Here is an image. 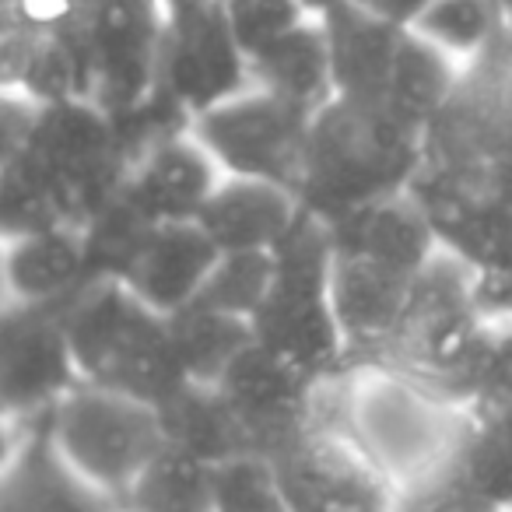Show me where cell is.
<instances>
[{"instance_id":"obj_9","label":"cell","mask_w":512,"mask_h":512,"mask_svg":"<svg viewBox=\"0 0 512 512\" xmlns=\"http://www.w3.org/2000/svg\"><path fill=\"white\" fill-rule=\"evenodd\" d=\"M249 85V57L221 11V0L165 18L158 102L172 106L190 123L193 116L207 113Z\"/></svg>"},{"instance_id":"obj_4","label":"cell","mask_w":512,"mask_h":512,"mask_svg":"<svg viewBox=\"0 0 512 512\" xmlns=\"http://www.w3.org/2000/svg\"><path fill=\"white\" fill-rule=\"evenodd\" d=\"M334 228L309 211L274 249V285L253 320L256 341L316 379L344 369L348 344L334 313Z\"/></svg>"},{"instance_id":"obj_5","label":"cell","mask_w":512,"mask_h":512,"mask_svg":"<svg viewBox=\"0 0 512 512\" xmlns=\"http://www.w3.org/2000/svg\"><path fill=\"white\" fill-rule=\"evenodd\" d=\"M43 425L67 467L88 488L109 498L116 512L137 477L169 442L158 404L85 379L60 397Z\"/></svg>"},{"instance_id":"obj_1","label":"cell","mask_w":512,"mask_h":512,"mask_svg":"<svg viewBox=\"0 0 512 512\" xmlns=\"http://www.w3.org/2000/svg\"><path fill=\"white\" fill-rule=\"evenodd\" d=\"M337 425L404 495L425 498L460 470L474 404L453 400L428 379L383 358H362L330 376Z\"/></svg>"},{"instance_id":"obj_7","label":"cell","mask_w":512,"mask_h":512,"mask_svg":"<svg viewBox=\"0 0 512 512\" xmlns=\"http://www.w3.org/2000/svg\"><path fill=\"white\" fill-rule=\"evenodd\" d=\"M292 512H400L404 495L341 432L316 421L274 449Z\"/></svg>"},{"instance_id":"obj_19","label":"cell","mask_w":512,"mask_h":512,"mask_svg":"<svg viewBox=\"0 0 512 512\" xmlns=\"http://www.w3.org/2000/svg\"><path fill=\"white\" fill-rule=\"evenodd\" d=\"M320 15L327 25L330 57H334L337 95L383 102L386 78H390L404 29L355 8L351 0H323Z\"/></svg>"},{"instance_id":"obj_26","label":"cell","mask_w":512,"mask_h":512,"mask_svg":"<svg viewBox=\"0 0 512 512\" xmlns=\"http://www.w3.org/2000/svg\"><path fill=\"white\" fill-rule=\"evenodd\" d=\"M0 214L4 235L36 232L53 225H81L60 183L25 151L0 162Z\"/></svg>"},{"instance_id":"obj_25","label":"cell","mask_w":512,"mask_h":512,"mask_svg":"<svg viewBox=\"0 0 512 512\" xmlns=\"http://www.w3.org/2000/svg\"><path fill=\"white\" fill-rule=\"evenodd\" d=\"M120 512H211V463L165 442L127 491Z\"/></svg>"},{"instance_id":"obj_17","label":"cell","mask_w":512,"mask_h":512,"mask_svg":"<svg viewBox=\"0 0 512 512\" xmlns=\"http://www.w3.org/2000/svg\"><path fill=\"white\" fill-rule=\"evenodd\" d=\"M8 425H22L25 432L8 435L0 512H116V505L88 488L53 449L43 418Z\"/></svg>"},{"instance_id":"obj_27","label":"cell","mask_w":512,"mask_h":512,"mask_svg":"<svg viewBox=\"0 0 512 512\" xmlns=\"http://www.w3.org/2000/svg\"><path fill=\"white\" fill-rule=\"evenodd\" d=\"M411 29L456 64H467L502 29V0H428Z\"/></svg>"},{"instance_id":"obj_22","label":"cell","mask_w":512,"mask_h":512,"mask_svg":"<svg viewBox=\"0 0 512 512\" xmlns=\"http://www.w3.org/2000/svg\"><path fill=\"white\" fill-rule=\"evenodd\" d=\"M456 71H460V64L449 53L421 39L414 29H404L390 78H386L383 106L393 109L411 127L428 130L453 99Z\"/></svg>"},{"instance_id":"obj_30","label":"cell","mask_w":512,"mask_h":512,"mask_svg":"<svg viewBox=\"0 0 512 512\" xmlns=\"http://www.w3.org/2000/svg\"><path fill=\"white\" fill-rule=\"evenodd\" d=\"M491 390L509 393V397H512V355H509V362L502 365V372H498V379H495V386H491Z\"/></svg>"},{"instance_id":"obj_28","label":"cell","mask_w":512,"mask_h":512,"mask_svg":"<svg viewBox=\"0 0 512 512\" xmlns=\"http://www.w3.org/2000/svg\"><path fill=\"white\" fill-rule=\"evenodd\" d=\"M211 512H292L274 456L242 449L211 463Z\"/></svg>"},{"instance_id":"obj_3","label":"cell","mask_w":512,"mask_h":512,"mask_svg":"<svg viewBox=\"0 0 512 512\" xmlns=\"http://www.w3.org/2000/svg\"><path fill=\"white\" fill-rule=\"evenodd\" d=\"M71 355L85 383L165 404L183 386L169 320L144 306L116 274H95L60 306Z\"/></svg>"},{"instance_id":"obj_14","label":"cell","mask_w":512,"mask_h":512,"mask_svg":"<svg viewBox=\"0 0 512 512\" xmlns=\"http://www.w3.org/2000/svg\"><path fill=\"white\" fill-rule=\"evenodd\" d=\"M4 242V309L64 306L95 278L88 225H53L36 232L0 235Z\"/></svg>"},{"instance_id":"obj_15","label":"cell","mask_w":512,"mask_h":512,"mask_svg":"<svg viewBox=\"0 0 512 512\" xmlns=\"http://www.w3.org/2000/svg\"><path fill=\"white\" fill-rule=\"evenodd\" d=\"M306 214L295 186L253 176H225L197 221L221 253H274Z\"/></svg>"},{"instance_id":"obj_10","label":"cell","mask_w":512,"mask_h":512,"mask_svg":"<svg viewBox=\"0 0 512 512\" xmlns=\"http://www.w3.org/2000/svg\"><path fill=\"white\" fill-rule=\"evenodd\" d=\"M221 179L225 172L200 144L190 123H176L172 130H155L141 137V144L130 148L116 197L144 225L193 221Z\"/></svg>"},{"instance_id":"obj_16","label":"cell","mask_w":512,"mask_h":512,"mask_svg":"<svg viewBox=\"0 0 512 512\" xmlns=\"http://www.w3.org/2000/svg\"><path fill=\"white\" fill-rule=\"evenodd\" d=\"M337 242V239H334ZM407 274L379 264L372 256L341 249L334 253V313L341 323L348 358L376 351V358L393 344L407 316L411 299Z\"/></svg>"},{"instance_id":"obj_8","label":"cell","mask_w":512,"mask_h":512,"mask_svg":"<svg viewBox=\"0 0 512 512\" xmlns=\"http://www.w3.org/2000/svg\"><path fill=\"white\" fill-rule=\"evenodd\" d=\"M92 99L120 123L158 102L165 46L162 0H95L85 29Z\"/></svg>"},{"instance_id":"obj_13","label":"cell","mask_w":512,"mask_h":512,"mask_svg":"<svg viewBox=\"0 0 512 512\" xmlns=\"http://www.w3.org/2000/svg\"><path fill=\"white\" fill-rule=\"evenodd\" d=\"M221 249L211 235L200 228V221H162L148 225L123 264L116 267V278L155 313L165 320L197 302L207 278L218 267Z\"/></svg>"},{"instance_id":"obj_12","label":"cell","mask_w":512,"mask_h":512,"mask_svg":"<svg viewBox=\"0 0 512 512\" xmlns=\"http://www.w3.org/2000/svg\"><path fill=\"white\" fill-rule=\"evenodd\" d=\"M218 390L246 425L253 446L274 453L288 439L316 425L323 379L309 376L306 369L253 337L228 365Z\"/></svg>"},{"instance_id":"obj_11","label":"cell","mask_w":512,"mask_h":512,"mask_svg":"<svg viewBox=\"0 0 512 512\" xmlns=\"http://www.w3.org/2000/svg\"><path fill=\"white\" fill-rule=\"evenodd\" d=\"M81 383L60 306H8L0 341V397L8 421H39Z\"/></svg>"},{"instance_id":"obj_21","label":"cell","mask_w":512,"mask_h":512,"mask_svg":"<svg viewBox=\"0 0 512 512\" xmlns=\"http://www.w3.org/2000/svg\"><path fill=\"white\" fill-rule=\"evenodd\" d=\"M460 488L481 512H512V397L484 393L474 404L467 446L456 470Z\"/></svg>"},{"instance_id":"obj_20","label":"cell","mask_w":512,"mask_h":512,"mask_svg":"<svg viewBox=\"0 0 512 512\" xmlns=\"http://www.w3.org/2000/svg\"><path fill=\"white\" fill-rule=\"evenodd\" d=\"M249 71H253V85L271 88L309 113L327 106L337 95V81L323 15L309 18L299 29L274 39L267 50H260L249 60Z\"/></svg>"},{"instance_id":"obj_29","label":"cell","mask_w":512,"mask_h":512,"mask_svg":"<svg viewBox=\"0 0 512 512\" xmlns=\"http://www.w3.org/2000/svg\"><path fill=\"white\" fill-rule=\"evenodd\" d=\"M274 285V253H221L193 306L218 309L253 323Z\"/></svg>"},{"instance_id":"obj_18","label":"cell","mask_w":512,"mask_h":512,"mask_svg":"<svg viewBox=\"0 0 512 512\" xmlns=\"http://www.w3.org/2000/svg\"><path fill=\"white\" fill-rule=\"evenodd\" d=\"M330 228H334V239L341 249L372 256V260L407 274V278H414L442 246L432 214L414 186L369 200V204L334 218Z\"/></svg>"},{"instance_id":"obj_2","label":"cell","mask_w":512,"mask_h":512,"mask_svg":"<svg viewBox=\"0 0 512 512\" xmlns=\"http://www.w3.org/2000/svg\"><path fill=\"white\" fill-rule=\"evenodd\" d=\"M425 130L400 120L383 102L334 95L313 113L302 204L327 221L411 186L421 172Z\"/></svg>"},{"instance_id":"obj_6","label":"cell","mask_w":512,"mask_h":512,"mask_svg":"<svg viewBox=\"0 0 512 512\" xmlns=\"http://www.w3.org/2000/svg\"><path fill=\"white\" fill-rule=\"evenodd\" d=\"M313 113L264 85H249L207 113L193 116L200 137L225 176H253L271 183L302 186Z\"/></svg>"},{"instance_id":"obj_24","label":"cell","mask_w":512,"mask_h":512,"mask_svg":"<svg viewBox=\"0 0 512 512\" xmlns=\"http://www.w3.org/2000/svg\"><path fill=\"white\" fill-rule=\"evenodd\" d=\"M169 337L179 372H183V383L218 386L221 376L228 372V365L256 337V330L253 323L239 320V316L190 306L183 313L169 316Z\"/></svg>"},{"instance_id":"obj_23","label":"cell","mask_w":512,"mask_h":512,"mask_svg":"<svg viewBox=\"0 0 512 512\" xmlns=\"http://www.w3.org/2000/svg\"><path fill=\"white\" fill-rule=\"evenodd\" d=\"M165 421V435L172 446L200 456L207 463H218L242 449H256L239 414L228 407L218 386L183 383L165 404H158Z\"/></svg>"}]
</instances>
